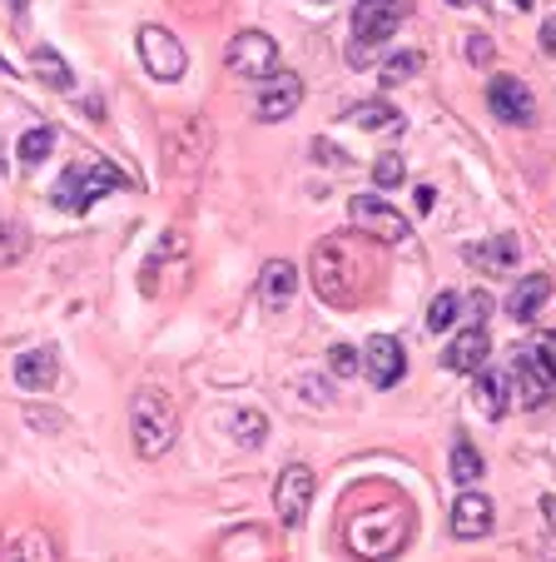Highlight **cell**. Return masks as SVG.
<instances>
[{
    "mask_svg": "<svg viewBox=\"0 0 556 562\" xmlns=\"http://www.w3.org/2000/svg\"><path fill=\"white\" fill-rule=\"evenodd\" d=\"M328 369H333L338 379H353V373L363 369V359H358V349H348V344H333V353H328Z\"/></svg>",
    "mask_w": 556,
    "mask_h": 562,
    "instance_id": "32",
    "label": "cell"
},
{
    "mask_svg": "<svg viewBox=\"0 0 556 562\" xmlns=\"http://www.w3.org/2000/svg\"><path fill=\"white\" fill-rule=\"evenodd\" d=\"M55 379H60V353L55 349H31L15 359V383L25 393H50Z\"/></svg>",
    "mask_w": 556,
    "mask_h": 562,
    "instance_id": "21",
    "label": "cell"
},
{
    "mask_svg": "<svg viewBox=\"0 0 556 562\" xmlns=\"http://www.w3.org/2000/svg\"><path fill=\"white\" fill-rule=\"evenodd\" d=\"M462 55H467V60L473 65H492V41H487V35H467V41H462Z\"/></svg>",
    "mask_w": 556,
    "mask_h": 562,
    "instance_id": "33",
    "label": "cell"
},
{
    "mask_svg": "<svg viewBox=\"0 0 556 562\" xmlns=\"http://www.w3.org/2000/svg\"><path fill=\"white\" fill-rule=\"evenodd\" d=\"M214 562H284V552H279L269 528L239 522L234 532H224V538L214 542Z\"/></svg>",
    "mask_w": 556,
    "mask_h": 562,
    "instance_id": "11",
    "label": "cell"
},
{
    "mask_svg": "<svg viewBox=\"0 0 556 562\" xmlns=\"http://www.w3.org/2000/svg\"><path fill=\"white\" fill-rule=\"evenodd\" d=\"M50 149H55V130L50 125H35V130H25V135H21L15 155H21V165H41Z\"/></svg>",
    "mask_w": 556,
    "mask_h": 562,
    "instance_id": "28",
    "label": "cell"
},
{
    "mask_svg": "<svg viewBox=\"0 0 556 562\" xmlns=\"http://www.w3.org/2000/svg\"><path fill=\"white\" fill-rule=\"evenodd\" d=\"M447 468H452V483H462V488H473V483H483V473H487L483 453H477L473 443H452Z\"/></svg>",
    "mask_w": 556,
    "mask_h": 562,
    "instance_id": "26",
    "label": "cell"
},
{
    "mask_svg": "<svg viewBox=\"0 0 556 562\" xmlns=\"http://www.w3.org/2000/svg\"><path fill=\"white\" fill-rule=\"evenodd\" d=\"M314 493H318V477L308 463H288L284 473L273 477V513H279V522H284L288 532H298L308 522Z\"/></svg>",
    "mask_w": 556,
    "mask_h": 562,
    "instance_id": "8",
    "label": "cell"
},
{
    "mask_svg": "<svg viewBox=\"0 0 556 562\" xmlns=\"http://www.w3.org/2000/svg\"><path fill=\"white\" fill-rule=\"evenodd\" d=\"M31 70H35V80H41V86H50V90H70L75 86L70 60H65L55 45H35V50H31Z\"/></svg>",
    "mask_w": 556,
    "mask_h": 562,
    "instance_id": "23",
    "label": "cell"
},
{
    "mask_svg": "<svg viewBox=\"0 0 556 562\" xmlns=\"http://www.w3.org/2000/svg\"><path fill=\"white\" fill-rule=\"evenodd\" d=\"M139 60H145V70L155 75L159 86H174V80H184V70H190L184 45H179L164 25H139Z\"/></svg>",
    "mask_w": 556,
    "mask_h": 562,
    "instance_id": "9",
    "label": "cell"
},
{
    "mask_svg": "<svg viewBox=\"0 0 556 562\" xmlns=\"http://www.w3.org/2000/svg\"><path fill=\"white\" fill-rule=\"evenodd\" d=\"M298 105H304V80H298L294 70H279V75H269V80L259 86L253 115H259L263 125H279V120H288Z\"/></svg>",
    "mask_w": 556,
    "mask_h": 562,
    "instance_id": "12",
    "label": "cell"
},
{
    "mask_svg": "<svg viewBox=\"0 0 556 562\" xmlns=\"http://www.w3.org/2000/svg\"><path fill=\"white\" fill-rule=\"evenodd\" d=\"M402 373H408L402 344L393 339V334H373L363 349V379L373 383V389H393V383H402Z\"/></svg>",
    "mask_w": 556,
    "mask_h": 562,
    "instance_id": "14",
    "label": "cell"
},
{
    "mask_svg": "<svg viewBox=\"0 0 556 562\" xmlns=\"http://www.w3.org/2000/svg\"><path fill=\"white\" fill-rule=\"evenodd\" d=\"M314 155H318V159H328L333 170H343V165H348V155H343V149H333L328 139H314Z\"/></svg>",
    "mask_w": 556,
    "mask_h": 562,
    "instance_id": "35",
    "label": "cell"
},
{
    "mask_svg": "<svg viewBox=\"0 0 556 562\" xmlns=\"http://www.w3.org/2000/svg\"><path fill=\"white\" fill-rule=\"evenodd\" d=\"M473 398L483 404V414H487V418H502L507 408L517 404V379H512V369H477V389H473Z\"/></svg>",
    "mask_w": 556,
    "mask_h": 562,
    "instance_id": "20",
    "label": "cell"
},
{
    "mask_svg": "<svg viewBox=\"0 0 556 562\" xmlns=\"http://www.w3.org/2000/svg\"><path fill=\"white\" fill-rule=\"evenodd\" d=\"M418 70H422V55L418 50H402V55H393V60L383 65V86H402V80H412Z\"/></svg>",
    "mask_w": 556,
    "mask_h": 562,
    "instance_id": "30",
    "label": "cell"
},
{
    "mask_svg": "<svg viewBox=\"0 0 556 562\" xmlns=\"http://www.w3.org/2000/svg\"><path fill=\"white\" fill-rule=\"evenodd\" d=\"M229 434H234V443L259 448L263 438H269V418H263L259 408H239V414L229 418Z\"/></svg>",
    "mask_w": 556,
    "mask_h": 562,
    "instance_id": "27",
    "label": "cell"
},
{
    "mask_svg": "<svg viewBox=\"0 0 556 562\" xmlns=\"http://www.w3.org/2000/svg\"><path fill=\"white\" fill-rule=\"evenodd\" d=\"M457 324V294H438L428 304V334H447Z\"/></svg>",
    "mask_w": 556,
    "mask_h": 562,
    "instance_id": "29",
    "label": "cell"
},
{
    "mask_svg": "<svg viewBox=\"0 0 556 562\" xmlns=\"http://www.w3.org/2000/svg\"><path fill=\"white\" fill-rule=\"evenodd\" d=\"M487 314H492V299H487L483 289H477V294H467V318H473V324H483Z\"/></svg>",
    "mask_w": 556,
    "mask_h": 562,
    "instance_id": "34",
    "label": "cell"
},
{
    "mask_svg": "<svg viewBox=\"0 0 556 562\" xmlns=\"http://www.w3.org/2000/svg\"><path fill=\"white\" fill-rule=\"evenodd\" d=\"M169 165H174L179 180H190L204 165V149H209V120H184V125L169 135Z\"/></svg>",
    "mask_w": 556,
    "mask_h": 562,
    "instance_id": "17",
    "label": "cell"
},
{
    "mask_svg": "<svg viewBox=\"0 0 556 562\" xmlns=\"http://www.w3.org/2000/svg\"><path fill=\"white\" fill-rule=\"evenodd\" d=\"M492 518H497V508L483 488H462V498L452 503V538H462V542L487 538V532H492Z\"/></svg>",
    "mask_w": 556,
    "mask_h": 562,
    "instance_id": "16",
    "label": "cell"
},
{
    "mask_svg": "<svg viewBox=\"0 0 556 562\" xmlns=\"http://www.w3.org/2000/svg\"><path fill=\"white\" fill-rule=\"evenodd\" d=\"M412 538V513L402 498H378L373 508L348 513L343 522V542L358 562H388L408 548Z\"/></svg>",
    "mask_w": 556,
    "mask_h": 562,
    "instance_id": "2",
    "label": "cell"
},
{
    "mask_svg": "<svg viewBox=\"0 0 556 562\" xmlns=\"http://www.w3.org/2000/svg\"><path fill=\"white\" fill-rule=\"evenodd\" d=\"M0 75H11V60H5V55H0Z\"/></svg>",
    "mask_w": 556,
    "mask_h": 562,
    "instance_id": "39",
    "label": "cell"
},
{
    "mask_svg": "<svg viewBox=\"0 0 556 562\" xmlns=\"http://www.w3.org/2000/svg\"><path fill=\"white\" fill-rule=\"evenodd\" d=\"M412 15V0H358L353 11V45H348V65L363 70L373 65V50L398 35V25Z\"/></svg>",
    "mask_w": 556,
    "mask_h": 562,
    "instance_id": "5",
    "label": "cell"
},
{
    "mask_svg": "<svg viewBox=\"0 0 556 562\" xmlns=\"http://www.w3.org/2000/svg\"><path fill=\"white\" fill-rule=\"evenodd\" d=\"M542 50L556 55V15H546V21H542Z\"/></svg>",
    "mask_w": 556,
    "mask_h": 562,
    "instance_id": "36",
    "label": "cell"
},
{
    "mask_svg": "<svg viewBox=\"0 0 556 562\" xmlns=\"http://www.w3.org/2000/svg\"><path fill=\"white\" fill-rule=\"evenodd\" d=\"M308 279H314V294L324 304H338V308H353L358 299L367 294V284L378 279V255H373V239L358 234H333L324 245H314L308 255Z\"/></svg>",
    "mask_w": 556,
    "mask_h": 562,
    "instance_id": "1",
    "label": "cell"
},
{
    "mask_svg": "<svg viewBox=\"0 0 556 562\" xmlns=\"http://www.w3.org/2000/svg\"><path fill=\"white\" fill-rule=\"evenodd\" d=\"M298 294V269L294 259H273V265H263L259 274V304L263 314H279V308H288V299Z\"/></svg>",
    "mask_w": 556,
    "mask_h": 562,
    "instance_id": "19",
    "label": "cell"
},
{
    "mask_svg": "<svg viewBox=\"0 0 556 562\" xmlns=\"http://www.w3.org/2000/svg\"><path fill=\"white\" fill-rule=\"evenodd\" d=\"M546 299H552V279H546V274H526V279H517L512 294H507V314H512L517 324H532L536 308H542Z\"/></svg>",
    "mask_w": 556,
    "mask_h": 562,
    "instance_id": "22",
    "label": "cell"
},
{
    "mask_svg": "<svg viewBox=\"0 0 556 562\" xmlns=\"http://www.w3.org/2000/svg\"><path fill=\"white\" fill-rule=\"evenodd\" d=\"M542 518H546V528H552V538H556V493H546L542 498Z\"/></svg>",
    "mask_w": 556,
    "mask_h": 562,
    "instance_id": "37",
    "label": "cell"
},
{
    "mask_svg": "<svg viewBox=\"0 0 556 562\" xmlns=\"http://www.w3.org/2000/svg\"><path fill=\"white\" fill-rule=\"evenodd\" d=\"M517 379V404L542 408L546 398H556V334H536V344L512 359Z\"/></svg>",
    "mask_w": 556,
    "mask_h": 562,
    "instance_id": "6",
    "label": "cell"
},
{
    "mask_svg": "<svg viewBox=\"0 0 556 562\" xmlns=\"http://www.w3.org/2000/svg\"><path fill=\"white\" fill-rule=\"evenodd\" d=\"M179 438V408L169 404V393L139 389L129 398V443L139 458H164Z\"/></svg>",
    "mask_w": 556,
    "mask_h": 562,
    "instance_id": "3",
    "label": "cell"
},
{
    "mask_svg": "<svg viewBox=\"0 0 556 562\" xmlns=\"http://www.w3.org/2000/svg\"><path fill=\"white\" fill-rule=\"evenodd\" d=\"M418 210H422V214L432 210V184H418Z\"/></svg>",
    "mask_w": 556,
    "mask_h": 562,
    "instance_id": "38",
    "label": "cell"
},
{
    "mask_svg": "<svg viewBox=\"0 0 556 562\" xmlns=\"http://www.w3.org/2000/svg\"><path fill=\"white\" fill-rule=\"evenodd\" d=\"M402 180H408V165H402L398 155L373 159V184H378V190H398Z\"/></svg>",
    "mask_w": 556,
    "mask_h": 562,
    "instance_id": "31",
    "label": "cell"
},
{
    "mask_svg": "<svg viewBox=\"0 0 556 562\" xmlns=\"http://www.w3.org/2000/svg\"><path fill=\"white\" fill-rule=\"evenodd\" d=\"M487 353H492V334H487L483 324H467V329H462L457 339L447 344L442 363H447L452 373H477L487 363Z\"/></svg>",
    "mask_w": 556,
    "mask_h": 562,
    "instance_id": "18",
    "label": "cell"
},
{
    "mask_svg": "<svg viewBox=\"0 0 556 562\" xmlns=\"http://www.w3.org/2000/svg\"><path fill=\"white\" fill-rule=\"evenodd\" d=\"M348 220L358 234H367L373 245H412V224L393 210L383 194H353L348 200Z\"/></svg>",
    "mask_w": 556,
    "mask_h": 562,
    "instance_id": "7",
    "label": "cell"
},
{
    "mask_svg": "<svg viewBox=\"0 0 556 562\" xmlns=\"http://www.w3.org/2000/svg\"><path fill=\"white\" fill-rule=\"evenodd\" d=\"M457 5H473V0H457Z\"/></svg>",
    "mask_w": 556,
    "mask_h": 562,
    "instance_id": "41",
    "label": "cell"
},
{
    "mask_svg": "<svg viewBox=\"0 0 556 562\" xmlns=\"http://www.w3.org/2000/svg\"><path fill=\"white\" fill-rule=\"evenodd\" d=\"M224 65L243 80H269V75H279V41L263 31H239L224 50Z\"/></svg>",
    "mask_w": 556,
    "mask_h": 562,
    "instance_id": "10",
    "label": "cell"
},
{
    "mask_svg": "<svg viewBox=\"0 0 556 562\" xmlns=\"http://www.w3.org/2000/svg\"><path fill=\"white\" fill-rule=\"evenodd\" d=\"M473 259L487 274H507V269H517V259H522V239H517V234H497V239L473 249Z\"/></svg>",
    "mask_w": 556,
    "mask_h": 562,
    "instance_id": "24",
    "label": "cell"
},
{
    "mask_svg": "<svg viewBox=\"0 0 556 562\" xmlns=\"http://www.w3.org/2000/svg\"><path fill=\"white\" fill-rule=\"evenodd\" d=\"M120 184H125L120 165H110V159H100V155H80L75 165H65V175L55 180L50 204L55 210H65V214H84L100 194L120 190Z\"/></svg>",
    "mask_w": 556,
    "mask_h": 562,
    "instance_id": "4",
    "label": "cell"
},
{
    "mask_svg": "<svg viewBox=\"0 0 556 562\" xmlns=\"http://www.w3.org/2000/svg\"><path fill=\"white\" fill-rule=\"evenodd\" d=\"M25 5H31V0H11V11H25Z\"/></svg>",
    "mask_w": 556,
    "mask_h": 562,
    "instance_id": "40",
    "label": "cell"
},
{
    "mask_svg": "<svg viewBox=\"0 0 556 562\" xmlns=\"http://www.w3.org/2000/svg\"><path fill=\"white\" fill-rule=\"evenodd\" d=\"M0 562H60V548L41 522H15L0 542Z\"/></svg>",
    "mask_w": 556,
    "mask_h": 562,
    "instance_id": "15",
    "label": "cell"
},
{
    "mask_svg": "<svg viewBox=\"0 0 556 562\" xmlns=\"http://www.w3.org/2000/svg\"><path fill=\"white\" fill-rule=\"evenodd\" d=\"M487 110H492L502 125H532L536 120V100L517 75H492V86H487Z\"/></svg>",
    "mask_w": 556,
    "mask_h": 562,
    "instance_id": "13",
    "label": "cell"
},
{
    "mask_svg": "<svg viewBox=\"0 0 556 562\" xmlns=\"http://www.w3.org/2000/svg\"><path fill=\"white\" fill-rule=\"evenodd\" d=\"M348 125H358V130H402V115L388 105V100H363V105L348 110Z\"/></svg>",
    "mask_w": 556,
    "mask_h": 562,
    "instance_id": "25",
    "label": "cell"
}]
</instances>
